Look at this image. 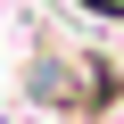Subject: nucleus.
Segmentation results:
<instances>
[{
    "label": "nucleus",
    "mask_w": 124,
    "mask_h": 124,
    "mask_svg": "<svg viewBox=\"0 0 124 124\" xmlns=\"http://www.w3.org/2000/svg\"><path fill=\"white\" fill-rule=\"evenodd\" d=\"M17 99L41 124H108L124 108V66H116L108 50H91V41L33 33L25 66H17Z\"/></svg>",
    "instance_id": "f257e3e1"
},
{
    "label": "nucleus",
    "mask_w": 124,
    "mask_h": 124,
    "mask_svg": "<svg viewBox=\"0 0 124 124\" xmlns=\"http://www.w3.org/2000/svg\"><path fill=\"white\" fill-rule=\"evenodd\" d=\"M66 8H83V17H99V25H124V0H66Z\"/></svg>",
    "instance_id": "f03ea898"
},
{
    "label": "nucleus",
    "mask_w": 124,
    "mask_h": 124,
    "mask_svg": "<svg viewBox=\"0 0 124 124\" xmlns=\"http://www.w3.org/2000/svg\"><path fill=\"white\" fill-rule=\"evenodd\" d=\"M0 124H17V116H0Z\"/></svg>",
    "instance_id": "7ed1b4c3"
}]
</instances>
